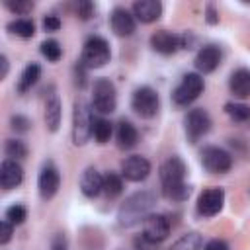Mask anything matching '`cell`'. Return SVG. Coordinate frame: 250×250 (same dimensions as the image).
I'll list each match as a JSON object with an SVG mask.
<instances>
[{"label":"cell","instance_id":"3957f363","mask_svg":"<svg viewBox=\"0 0 250 250\" xmlns=\"http://www.w3.org/2000/svg\"><path fill=\"white\" fill-rule=\"evenodd\" d=\"M92 129H94L92 109L82 98H78L72 107V143L76 146L86 145L88 139L92 137Z\"/></svg>","mask_w":250,"mask_h":250},{"label":"cell","instance_id":"8d00e7d4","mask_svg":"<svg viewBox=\"0 0 250 250\" xmlns=\"http://www.w3.org/2000/svg\"><path fill=\"white\" fill-rule=\"evenodd\" d=\"M12 234H14V225L4 219L0 223V244H8L10 238H12Z\"/></svg>","mask_w":250,"mask_h":250},{"label":"cell","instance_id":"ba28073f","mask_svg":"<svg viewBox=\"0 0 250 250\" xmlns=\"http://www.w3.org/2000/svg\"><path fill=\"white\" fill-rule=\"evenodd\" d=\"M199 156H201V166L207 172H211V174H227L232 168V156H230V152H227L221 146H215V145L203 146L201 152H199Z\"/></svg>","mask_w":250,"mask_h":250},{"label":"cell","instance_id":"d4e9b609","mask_svg":"<svg viewBox=\"0 0 250 250\" xmlns=\"http://www.w3.org/2000/svg\"><path fill=\"white\" fill-rule=\"evenodd\" d=\"M123 191V176L115 172H107L104 176V193L107 199H115Z\"/></svg>","mask_w":250,"mask_h":250},{"label":"cell","instance_id":"74e56055","mask_svg":"<svg viewBox=\"0 0 250 250\" xmlns=\"http://www.w3.org/2000/svg\"><path fill=\"white\" fill-rule=\"evenodd\" d=\"M203 250H230V248H229V244H227L223 238H211V240L203 246Z\"/></svg>","mask_w":250,"mask_h":250},{"label":"cell","instance_id":"f1b7e54d","mask_svg":"<svg viewBox=\"0 0 250 250\" xmlns=\"http://www.w3.org/2000/svg\"><path fill=\"white\" fill-rule=\"evenodd\" d=\"M4 152H6V156L12 158V160H21V158L27 156V146H25V143L20 141V139H8L6 145H4Z\"/></svg>","mask_w":250,"mask_h":250},{"label":"cell","instance_id":"7c38bea8","mask_svg":"<svg viewBox=\"0 0 250 250\" xmlns=\"http://www.w3.org/2000/svg\"><path fill=\"white\" fill-rule=\"evenodd\" d=\"M61 188V174L57 170V166L53 162H45L39 170V178H37V189H39V195L41 199L49 201L57 195Z\"/></svg>","mask_w":250,"mask_h":250},{"label":"cell","instance_id":"30bf717a","mask_svg":"<svg viewBox=\"0 0 250 250\" xmlns=\"http://www.w3.org/2000/svg\"><path fill=\"white\" fill-rule=\"evenodd\" d=\"M150 47L160 55H174L176 51L188 47V35H180L168 29H158L150 35Z\"/></svg>","mask_w":250,"mask_h":250},{"label":"cell","instance_id":"603a6c76","mask_svg":"<svg viewBox=\"0 0 250 250\" xmlns=\"http://www.w3.org/2000/svg\"><path fill=\"white\" fill-rule=\"evenodd\" d=\"M39 78H41V66H39L37 62H29V64H25V68L21 70V74H20V78H18L16 90H18L20 94H25L27 90H31V88L37 84Z\"/></svg>","mask_w":250,"mask_h":250},{"label":"cell","instance_id":"d6a6232c","mask_svg":"<svg viewBox=\"0 0 250 250\" xmlns=\"http://www.w3.org/2000/svg\"><path fill=\"white\" fill-rule=\"evenodd\" d=\"M74 12H76V16H78L80 20H90V18L94 16V12H96V6H94V2H90V0H80V2H76Z\"/></svg>","mask_w":250,"mask_h":250},{"label":"cell","instance_id":"8992f818","mask_svg":"<svg viewBox=\"0 0 250 250\" xmlns=\"http://www.w3.org/2000/svg\"><path fill=\"white\" fill-rule=\"evenodd\" d=\"M92 107L102 115L115 111V107H117V92H115V86H113V82L109 78H98L94 82Z\"/></svg>","mask_w":250,"mask_h":250},{"label":"cell","instance_id":"d6986e66","mask_svg":"<svg viewBox=\"0 0 250 250\" xmlns=\"http://www.w3.org/2000/svg\"><path fill=\"white\" fill-rule=\"evenodd\" d=\"M80 191L86 197H98L104 191V176L94 168L88 166L80 176Z\"/></svg>","mask_w":250,"mask_h":250},{"label":"cell","instance_id":"7a4b0ae2","mask_svg":"<svg viewBox=\"0 0 250 250\" xmlns=\"http://www.w3.org/2000/svg\"><path fill=\"white\" fill-rule=\"evenodd\" d=\"M154 203H156V197L152 191H137V193L129 195L117 211L119 225L121 227H133L137 223H143L150 215Z\"/></svg>","mask_w":250,"mask_h":250},{"label":"cell","instance_id":"4316f807","mask_svg":"<svg viewBox=\"0 0 250 250\" xmlns=\"http://www.w3.org/2000/svg\"><path fill=\"white\" fill-rule=\"evenodd\" d=\"M111 133H113V125H111L109 119H105V117H94L92 137L96 139V143H100V145L107 143L109 137H111Z\"/></svg>","mask_w":250,"mask_h":250},{"label":"cell","instance_id":"ab89813d","mask_svg":"<svg viewBox=\"0 0 250 250\" xmlns=\"http://www.w3.org/2000/svg\"><path fill=\"white\" fill-rule=\"evenodd\" d=\"M49 250H68L64 234H55L53 240H51V248H49Z\"/></svg>","mask_w":250,"mask_h":250},{"label":"cell","instance_id":"484cf974","mask_svg":"<svg viewBox=\"0 0 250 250\" xmlns=\"http://www.w3.org/2000/svg\"><path fill=\"white\" fill-rule=\"evenodd\" d=\"M225 113L234 123H246V121H250V105L240 104V102H227L225 104Z\"/></svg>","mask_w":250,"mask_h":250},{"label":"cell","instance_id":"cb8c5ba5","mask_svg":"<svg viewBox=\"0 0 250 250\" xmlns=\"http://www.w3.org/2000/svg\"><path fill=\"white\" fill-rule=\"evenodd\" d=\"M6 29H8L10 33L21 37V39H29V37H33V33H35V23H33V20H29V18H18V20H12V21L6 25Z\"/></svg>","mask_w":250,"mask_h":250},{"label":"cell","instance_id":"44dd1931","mask_svg":"<svg viewBox=\"0 0 250 250\" xmlns=\"http://www.w3.org/2000/svg\"><path fill=\"white\" fill-rule=\"evenodd\" d=\"M115 139H117V146H119V148L129 150V148H133V146L139 143V131H137V127H135L131 121L121 119V121L117 123Z\"/></svg>","mask_w":250,"mask_h":250},{"label":"cell","instance_id":"d590c367","mask_svg":"<svg viewBox=\"0 0 250 250\" xmlns=\"http://www.w3.org/2000/svg\"><path fill=\"white\" fill-rule=\"evenodd\" d=\"M61 25H62V23H61V18L55 16V14H49V16L43 18V29H45V31H59Z\"/></svg>","mask_w":250,"mask_h":250},{"label":"cell","instance_id":"2e32d148","mask_svg":"<svg viewBox=\"0 0 250 250\" xmlns=\"http://www.w3.org/2000/svg\"><path fill=\"white\" fill-rule=\"evenodd\" d=\"M109 23H111V29L115 35L119 37H129L135 33V27H137V21H135V16L127 10V8H113L111 16H109Z\"/></svg>","mask_w":250,"mask_h":250},{"label":"cell","instance_id":"4dcf8cb0","mask_svg":"<svg viewBox=\"0 0 250 250\" xmlns=\"http://www.w3.org/2000/svg\"><path fill=\"white\" fill-rule=\"evenodd\" d=\"M41 55H43L47 61L57 62V61L61 59V55H62V49H61L59 41H55V39H47V41L41 43Z\"/></svg>","mask_w":250,"mask_h":250},{"label":"cell","instance_id":"83f0119b","mask_svg":"<svg viewBox=\"0 0 250 250\" xmlns=\"http://www.w3.org/2000/svg\"><path fill=\"white\" fill-rule=\"evenodd\" d=\"M203 246V238L199 232H188L184 236H180L168 250H201Z\"/></svg>","mask_w":250,"mask_h":250},{"label":"cell","instance_id":"e0dca14e","mask_svg":"<svg viewBox=\"0 0 250 250\" xmlns=\"http://www.w3.org/2000/svg\"><path fill=\"white\" fill-rule=\"evenodd\" d=\"M23 182V168L18 160L4 158L0 164V186L4 189H14Z\"/></svg>","mask_w":250,"mask_h":250},{"label":"cell","instance_id":"f546056e","mask_svg":"<svg viewBox=\"0 0 250 250\" xmlns=\"http://www.w3.org/2000/svg\"><path fill=\"white\" fill-rule=\"evenodd\" d=\"M4 219L10 221L12 225H21V223L27 219V209H25V205H21V203L10 205V207L6 209V213H4Z\"/></svg>","mask_w":250,"mask_h":250},{"label":"cell","instance_id":"5bb4252c","mask_svg":"<svg viewBox=\"0 0 250 250\" xmlns=\"http://www.w3.org/2000/svg\"><path fill=\"white\" fill-rule=\"evenodd\" d=\"M121 176L129 182H143L150 176V162L141 154L127 156L121 162Z\"/></svg>","mask_w":250,"mask_h":250},{"label":"cell","instance_id":"ffe728a7","mask_svg":"<svg viewBox=\"0 0 250 250\" xmlns=\"http://www.w3.org/2000/svg\"><path fill=\"white\" fill-rule=\"evenodd\" d=\"M229 90L234 98H250V68L242 66L230 72Z\"/></svg>","mask_w":250,"mask_h":250},{"label":"cell","instance_id":"1f68e13d","mask_svg":"<svg viewBox=\"0 0 250 250\" xmlns=\"http://www.w3.org/2000/svg\"><path fill=\"white\" fill-rule=\"evenodd\" d=\"M4 6L18 16H27L33 10V2L31 0H4Z\"/></svg>","mask_w":250,"mask_h":250},{"label":"cell","instance_id":"836d02e7","mask_svg":"<svg viewBox=\"0 0 250 250\" xmlns=\"http://www.w3.org/2000/svg\"><path fill=\"white\" fill-rule=\"evenodd\" d=\"M10 127L14 129V131H18V133H25V131H29V127H31V121L25 117V115H12L10 117Z\"/></svg>","mask_w":250,"mask_h":250},{"label":"cell","instance_id":"8fae6325","mask_svg":"<svg viewBox=\"0 0 250 250\" xmlns=\"http://www.w3.org/2000/svg\"><path fill=\"white\" fill-rule=\"evenodd\" d=\"M170 234V221L166 215L160 213H150L145 221H143V238L148 244H158L162 240H166Z\"/></svg>","mask_w":250,"mask_h":250},{"label":"cell","instance_id":"6da1fadb","mask_svg":"<svg viewBox=\"0 0 250 250\" xmlns=\"http://www.w3.org/2000/svg\"><path fill=\"white\" fill-rule=\"evenodd\" d=\"M186 162L180 156H168L158 170L162 193L172 201H186L191 193V188L186 184Z\"/></svg>","mask_w":250,"mask_h":250},{"label":"cell","instance_id":"4fadbf2b","mask_svg":"<svg viewBox=\"0 0 250 250\" xmlns=\"http://www.w3.org/2000/svg\"><path fill=\"white\" fill-rule=\"evenodd\" d=\"M225 205V191L223 188H207L199 193L195 209L201 217H215Z\"/></svg>","mask_w":250,"mask_h":250},{"label":"cell","instance_id":"52a82bcc","mask_svg":"<svg viewBox=\"0 0 250 250\" xmlns=\"http://www.w3.org/2000/svg\"><path fill=\"white\" fill-rule=\"evenodd\" d=\"M131 107L143 119H152L160 109V96L150 86H139L131 96Z\"/></svg>","mask_w":250,"mask_h":250},{"label":"cell","instance_id":"ac0fdd59","mask_svg":"<svg viewBox=\"0 0 250 250\" xmlns=\"http://www.w3.org/2000/svg\"><path fill=\"white\" fill-rule=\"evenodd\" d=\"M131 14L141 23H152L162 14V4L158 0H137L131 6Z\"/></svg>","mask_w":250,"mask_h":250},{"label":"cell","instance_id":"5b68a950","mask_svg":"<svg viewBox=\"0 0 250 250\" xmlns=\"http://www.w3.org/2000/svg\"><path fill=\"white\" fill-rule=\"evenodd\" d=\"M203 88H205V82H203L201 74H197V72H188V74L182 76L180 84L172 90V100H174L176 105L186 107V105H189L191 102H195V100L201 96Z\"/></svg>","mask_w":250,"mask_h":250},{"label":"cell","instance_id":"9c48e42d","mask_svg":"<svg viewBox=\"0 0 250 250\" xmlns=\"http://www.w3.org/2000/svg\"><path fill=\"white\" fill-rule=\"evenodd\" d=\"M211 129V117L203 107H193L184 117V131L189 143H197Z\"/></svg>","mask_w":250,"mask_h":250},{"label":"cell","instance_id":"60d3db41","mask_svg":"<svg viewBox=\"0 0 250 250\" xmlns=\"http://www.w3.org/2000/svg\"><path fill=\"white\" fill-rule=\"evenodd\" d=\"M0 66H2V70H0V80H4V78L8 76V68H10L6 55H2V57H0Z\"/></svg>","mask_w":250,"mask_h":250},{"label":"cell","instance_id":"7402d4cb","mask_svg":"<svg viewBox=\"0 0 250 250\" xmlns=\"http://www.w3.org/2000/svg\"><path fill=\"white\" fill-rule=\"evenodd\" d=\"M61 100H59V96L53 92V94H49V98H47V102H45V125H47V129L51 131V133H55V131H59V125H61Z\"/></svg>","mask_w":250,"mask_h":250},{"label":"cell","instance_id":"f35d334b","mask_svg":"<svg viewBox=\"0 0 250 250\" xmlns=\"http://www.w3.org/2000/svg\"><path fill=\"white\" fill-rule=\"evenodd\" d=\"M205 20H207V23H211V25L219 23V12H217V8H215L213 4H207V6H205Z\"/></svg>","mask_w":250,"mask_h":250},{"label":"cell","instance_id":"9a60e30c","mask_svg":"<svg viewBox=\"0 0 250 250\" xmlns=\"http://www.w3.org/2000/svg\"><path fill=\"white\" fill-rule=\"evenodd\" d=\"M221 61H223V51H221V47L209 43V45H203V47L197 51L193 64H195V68H197L199 72L209 74V72L217 70V66L221 64Z\"/></svg>","mask_w":250,"mask_h":250},{"label":"cell","instance_id":"e575fe53","mask_svg":"<svg viewBox=\"0 0 250 250\" xmlns=\"http://www.w3.org/2000/svg\"><path fill=\"white\" fill-rule=\"evenodd\" d=\"M86 70H88V68H86V66H84L80 61H78V62L74 64V68H72V74H74V84H76L80 90L86 86Z\"/></svg>","mask_w":250,"mask_h":250},{"label":"cell","instance_id":"277c9868","mask_svg":"<svg viewBox=\"0 0 250 250\" xmlns=\"http://www.w3.org/2000/svg\"><path fill=\"white\" fill-rule=\"evenodd\" d=\"M111 59V51H109V43L100 37V35H92L84 41L82 47V55H80V62L86 68H100L105 62H109Z\"/></svg>","mask_w":250,"mask_h":250}]
</instances>
